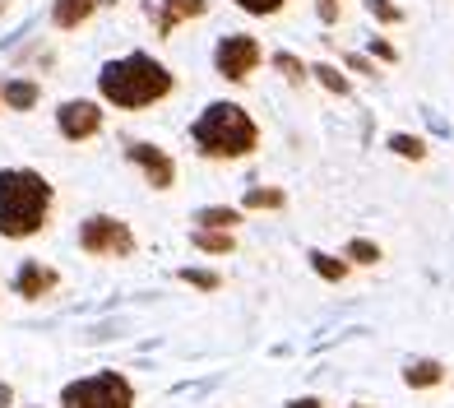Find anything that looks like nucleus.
I'll list each match as a JSON object with an SVG mask.
<instances>
[{"label": "nucleus", "instance_id": "obj_1", "mask_svg": "<svg viewBox=\"0 0 454 408\" xmlns=\"http://www.w3.org/2000/svg\"><path fill=\"white\" fill-rule=\"evenodd\" d=\"M51 204H56V191L43 172L5 168L0 172V237L10 241L37 237L51 223Z\"/></svg>", "mask_w": 454, "mask_h": 408}, {"label": "nucleus", "instance_id": "obj_2", "mask_svg": "<svg viewBox=\"0 0 454 408\" xmlns=\"http://www.w3.org/2000/svg\"><path fill=\"white\" fill-rule=\"evenodd\" d=\"M98 93H102V102H112L121 112H144V107H153V102H162L172 93V70L162 66V60L144 56V51H130V56L102 66Z\"/></svg>", "mask_w": 454, "mask_h": 408}, {"label": "nucleus", "instance_id": "obj_3", "mask_svg": "<svg viewBox=\"0 0 454 408\" xmlns=\"http://www.w3.org/2000/svg\"><path fill=\"white\" fill-rule=\"evenodd\" d=\"M191 139L200 158H214V162H237V158H251L260 145V126L251 121V112L237 107V102H209L204 116L191 126Z\"/></svg>", "mask_w": 454, "mask_h": 408}, {"label": "nucleus", "instance_id": "obj_4", "mask_svg": "<svg viewBox=\"0 0 454 408\" xmlns=\"http://www.w3.org/2000/svg\"><path fill=\"white\" fill-rule=\"evenodd\" d=\"M60 408H135V385L121 372H93L60 390Z\"/></svg>", "mask_w": 454, "mask_h": 408}, {"label": "nucleus", "instance_id": "obj_5", "mask_svg": "<svg viewBox=\"0 0 454 408\" xmlns=\"http://www.w3.org/2000/svg\"><path fill=\"white\" fill-rule=\"evenodd\" d=\"M79 251L98 255V260H126L135 255V232H130V223H121L112 214H93L79 223Z\"/></svg>", "mask_w": 454, "mask_h": 408}, {"label": "nucleus", "instance_id": "obj_6", "mask_svg": "<svg viewBox=\"0 0 454 408\" xmlns=\"http://www.w3.org/2000/svg\"><path fill=\"white\" fill-rule=\"evenodd\" d=\"M260 60H264V51H260V43H255L251 33H232V37H223L218 51H214L218 75H223V79H232V84H246V79L255 75Z\"/></svg>", "mask_w": 454, "mask_h": 408}, {"label": "nucleus", "instance_id": "obj_7", "mask_svg": "<svg viewBox=\"0 0 454 408\" xmlns=\"http://www.w3.org/2000/svg\"><path fill=\"white\" fill-rule=\"evenodd\" d=\"M126 158L144 172V181H149L153 191H172V181H176V162L168 158V149H158V145H130V149H126Z\"/></svg>", "mask_w": 454, "mask_h": 408}, {"label": "nucleus", "instance_id": "obj_8", "mask_svg": "<svg viewBox=\"0 0 454 408\" xmlns=\"http://www.w3.org/2000/svg\"><path fill=\"white\" fill-rule=\"evenodd\" d=\"M56 126H60L66 139H74V145H79V139H93L102 130V107H98V102H84V98H79V102H60Z\"/></svg>", "mask_w": 454, "mask_h": 408}, {"label": "nucleus", "instance_id": "obj_9", "mask_svg": "<svg viewBox=\"0 0 454 408\" xmlns=\"http://www.w3.org/2000/svg\"><path fill=\"white\" fill-rule=\"evenodd\" d=\"M56 283H60V274L51 270V264H43V260H24V264H19V274H14V293H19V297H28V302H43V297L56 293Z\"/></svg>", "mask_w": 454, "mask_h": 408}, {"label": "nucleus", "instance_id": "obj_10", "mask_svg": "<svg viewBox=\"0 0 454 408\" xmlns=\"http://www.w3.org/2000/svg\"><path fill=\"white\" fill-rule=\"evenodd\" d=\"M200 14H209V0H162V10H158V37H168L181 19H200Z\"/></svg>", "mask_w": 454, "mask_h": 408}, {"label": "nucleus", "instance_id": "obj_11", "mask_svg": "<svg viewBox=\"0 0 454 408\" xmlns=\"http://www.w3.org/2000/svg\"><path fill=\"white\" fill-rule=\"evenodd\" d=\"M441 381H445V366L436 357H412L403 366V385H408V390H436Z\"/></svg>", "mask_w": 454, "mask_h": 408}, {"label": "nucleus", "instance_id": "obj_12", "mask_svg": "<svg viewBox=\"0 0 454 408\" xmlns=\"http://www.w3.org/2000/svg\"><path fill=\"white\" fill-rule=\"evenodd\" d=\"M102 5V0H56L51 5V24L56 28H79V24H89L93 10Z\"/></svg>", "mask_w": 454, "mask_h": 408}, {"label": "nucleus", "instance_id": "obj_13", "mask_svg": "<svg viewBox=\"0 0 454 408\" xmlns=\"http://www.w3.org/2000/svg\"><path fill=\"white\" fill-rule=\"evenodd\" d=\"M37 98H43V89H37L33 79H10V84L0 89V102H5L10 112H33Z\"/></svg>", "mask_w": 454, "mask_h": 408}, {"label": "nucleus", "instance_id": "obj_14", "mask_svg": "<svg viewBox=\"0 0 454 408\" xmlns=\"http://www.w3.org/2000/svg\"><path fill=\"white\" fill-rule=\"evenodd\" d=\"M191 247L204 251V255H232L237 251V237L223 232V228H195L191 232Z\"/></svg>", "mask_w": 454, "mask_h": 408}, {"label": "nucleus", "instance_id": "obj_15", "mask_svg": "<svg viewBox=\"0 0 454 408\" xmlns=\"http://www.w3.org/2000/svg\"><path fill=\"white\" fill-rule=\"evenodd\" d=\"M246 209H227V204H209V209H200L195 214V228H223V232H232L237 223H241Z\"/></svg>", "mask_w": 454, "mask_h": 408}, {"label": "nucleus", "instance_id": "obj_16", "mask_svg": "<svg viewBox=\"0 0 454 408\" xmlns=\"http://www.w3.org/2000/svg\"><path fill=\"white\" fill-rule=\"evenodd\" d=\"M306 260H311V270H316L325 283H343V279H348V270H353L348 260H339V255H325V251H311Z\"/></svg>", "mask_w": 454, "mask_h": 408}, {"label": "nucleus", "instance_id": "obj_17", "mask_svg": "<svg viewBox=\"0 0 454 408\" xmlns=\"http://www.w3.org/2000/svg\"><path fill=\"white\" fill-rule=\"evenodd\" d=\"M283 204H287V195L278 186H255V191H246L241 209H283Z\"/></svg>", "mask_w": 454, "mask_h": 408}, {"label": "nucleus", "instance_id": "obj_18", "mask_svg": "<svg viewBox=\"0 0 454 408\" xmlns=\"http://www.w3.org/2000/svg\"><path fill=\"white\" fill-rule=\"evenodd\" d=\"M343 260L348 264H380V247H376V241H366V237H353L343 247Z\"/></svg>", "mask_w": 454, "mask_h": 408}, {"label": "nucleus", "instance_id": "obj_19", "mask_svg": "<svg viewBox=\"0 0 454 408\" xmlns=\"http://www.w3.org/2000/svg\"><path fill=\"white\" fill-rule=\"evenodd\" d=\"M389 149H395L399 158L422 162V158H427V139H422V135H389Z\"/></svg>", "mask_w": 454, "mask_h": 408}, {"label": "nucleus", "instance_id": "obj_20", "mask_svg": "<svg viewBox=\"0 0 454 408\" xmlns=\"http://www.w3.org/2000/svg\"><path fill=\"white\" fill-rule=\"evenodd\" d=\"M270 66H274L278 75H287L293 84H301V79H311V66H301V60H297V56H287V51H278V56L270 60Z\"/></svg>", "mask_w": 454, "mask_h": 408}, {"label": "nucleus", "instance_id": "obj_21", "mask_svg": "<svg viewBox=\"0 0 454 408\" xmlns=\"http://www.w3.org/2000/svg\"><path fill=\"white\" fill-rule=\"evenodd\" d=\"M181 283H191V288H200V293H218L223 274H214V270H181Z\"/></svg>", "mask_w": 454, "mask_h": 408}, {"label": "nucleus", "instance_id": "obj_22", "mask_svg": "<svg viewBox=\"0 0 454 408\" xmlns=\"http://www.w3.org/2000/svg\"><path fill=\"white\" fill-rule=\"evenodd\" d=\"M311 79H320V84H325L329 93H339V98L348 93V79H343L334 66H311Z\"/></svg>", "mask_w": 454, "mask_h": 408}, {"label": "nucleus", "instance_id": "obj_23", "mask_svg": "<svg viewBox=\"0 0 454 408\" xmlns=\"http://www.w3.org/2000/svg\"><path fill=\"white\" fill-rule=\"evenodd\" d=\"M366 14L380 19V24H403V10L389 5V0H366Z\"/></svg>", "mask_w": 454, "mask_h": 408}, {"label": "nucleus", "instance_id": "obj_24", "mask_svg": "<svg viewBox=\"0 0 454 408\" xmlns=\"http://www.w3.org/2000/svg\"><path fill=\"white\" fill-rule=\"evenodd\" d=\"M237 5H241L246 14H260V19H264V14H278L283 0H237Z\"/></svg>", "mask_w": 454, "mask_h": 408}, {"label": "nucleus", "instance_id": "obj_25", "mask_svg": "<svg viewBox=\"0 0 454 408\" xmlns=\"http://www.w3.org/2000/svg\"><path fill=\"white\" fill-rule=\"evenodd\" d=\"M371 56H376V60H385V66H395V60H399V51L389 47L385 37H371Z\"/></svg>", "mask_w": 454, "mask_h": 408}, {"label": "nucleus", "instance_id": "obj_26", "mask_svg": "<svg viewBox=\"0 0 454 408\" xmlns=\"http://www.w3.org/2000/svg\"><path fill=\"white\" fill-rule=\"evenodd\" d=\"M343 66H348V70H357V75H376V66H371L366 56H343Z\"/></svg>", "mask_w": 454, "mask_h": 408}, {"label": "nucleus", "instance_id": "obj_27", "mask_svg": "<svg viewBox=\"0 0 454 408\" xmlns=\"http://www.w3.org/2000/svg\"><path fill=\"white\" fill-rule=\"evenodd\" d=\"M320 19H325V24H334V19H339V0H320Z\"/></svg>", "mask_w": 454, "mask_h": 408}, {"label": "nucleus", "instance_id": "obj_28", "mask_svg": "<svg viewBox=\"0 0 454 408\" xmlns=\"http://www.w3.org/2000/svg\"><path fill=\"white\" fill-rule=\"evenodd\" d=\"M10 404H14V385L0 381V408H10Z\"/></svg>", "mask_w": 454, "mask_h": 408}, {"label": "nucleus", "instance_id": "obj_29", "mask_svg": "<svg viewBox=\"0 0 454 408\" xmlns=\"http://www.w3.org/2000/svg\"><path fill=\"white\" fill-rule=\"evenodd\" d=\"M287 408H325V404H320V399H293Z\"/></svg>", "mask_w": 454, "mask_h": 408}, {"label": "nucleus", "instance_id": "obj_30", "mask_svg": "<svg viewBox=\"0 0 454 408\" xmlns=\"http://www.w3.org/2000/svg\"><path fill=\"white\" fill-rule=\"evenodd\" d=\"M353 408H371V404H353Z\"/></svg>", "mask_w": 454, "mask_h": 408}, {"label": "nucleus", "instance_id": "obj_31", "mask_svg": "<svg viewBox=\"0 0 454 408\" xmlns=\"http://www.w3.org/2000/svg\"><path fill=\"white\" fill-rule=\"evenodd\" d=\"M0 10H5V0H0Z\"/></svg>", "mask_w": 454, "mask_h": 408}]
</instances>
